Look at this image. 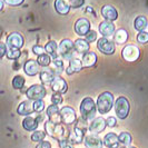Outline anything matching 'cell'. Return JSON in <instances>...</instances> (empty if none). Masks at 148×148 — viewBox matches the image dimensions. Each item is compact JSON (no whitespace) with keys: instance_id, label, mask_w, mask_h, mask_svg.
<instances>
[{"instance_id":"obj_3","label":"cell","mask_w":148,"mask_h":148,"mask_svg":"<svg viewBox=\"0 0 148 148\" xmlns=\"http://www.w3.org/2000/svg\"><path fill=\"white\" fill-rule=\"evenodd\" d=\"M96 110L97 107L92 98L86 97V98L82 99V104H80V114H82V118L84 120L87 121L90 119H94Z\"/></svg>"},{"instance_id":"obj_12","label":"cell","mask_w":148,"mask_h":148,"mask_svg":"<svg viewBox=\"0 0 148 148\" xmlns=\"http://www.w3.org/2000/svg\"><path fill=\"white\" fill-rule=\"evenodd\" d=\"M50 86H51L52 91L57 92V94H64V92H66L67 88H68L66 80L62 79L61 77H57V76H55V78H53L52 82L50 84Z\"/></svg>"},{"instance_id":"obj_31","label":"cell","mask_w":148,"mask_h":148,"mask_svg":"<svg viewBox=\"0 0 148 148\" xmlns=\"http://www.w3.org/2000/svg\"><path fill=\"white\" fill-rule=\"evenodd\" d=\"M132 140H133L132 135L128 133H121L118 136V141L125 147H129V145L132 144Z\"/></svg>"},{"instance_id":"obj_32","label":"cell","mask_w":148,"mask_h":148,"mask_svg":"<svg viewBox=\"0 0 148 148\" xmlns=\"http://www.w3.org/2000/svg\"><path fill=\"white\" fill-rule=\"evenodd\" d=\"M37 62L39 64V66L48 67L51 62V57L49 55H47V53H42V55L38 56Z\"/></svg>"},{"instance_id":"obj_20","label":"cell","mask_w":148,"mask_h":148,"mask_svg":"<svg viewBox=\"0 0 148 148\" xmlns=\"http://www.w3.org/2000/svg\"><path fill=\"white\" fill-rule=\"evenodd\" d=\"M101 15L108 21H114L118 17L117 10L112 7V6H104L103 9H101Z\"/></svg>"},{"instance_id":"obj_42","label":"cell","mask_w":148,"mask_h":148,"mask_svg":"<svg viewBox=\"0 0 148 148\" xmlns=\"http://www.w3.org/2000/svg\"><path fill=\"white\" fill-rule=\"evenodd\" d=\"M32 51H34V53H36L37 56H40V55L45 53V48L42 47V46H39V45H35V46L32 47Z\"/></svg>"},{"instance_id":"obj_26","label":"cell","mask_w":148,"mask_h":148,"mask_svg":"<svg viewBox=\"0 0 148 148\" xmlns=\"http://www.w3.org/2000/svg\"><path fill=\"white\" fill-rule=\"evenodd\" d=\"M75 50L79 53H86L89 51V44L85 39H77L74 42Z\"/></svg>"},{"instance_id":"obj_36","label":"cell","mask_w":148,"mask_h":148,"mask_svg":"<svg viewBox=\"0 0 148 148\" xmlns=\"http://www.w3.org/2000/svg\"><path fill=\"white\" fill-rule=\"evenodd\" d=\"M45 136H46V134L44 132H34L32 135H31V140L32 141H38V143H40V141H44L45 139Z\"/></svg>"},{"instance_id":"obj_29","label":"cell","mask_w":148,"mask_h":148,"mask_svg":"<svg viewBox=\"0 0 148 148\" xmlns=\"http://www.w3.org/2000/svg\"><path fill=\"white\" fill-rule=\"evenodd\" d=\"M40 80H41V82L42 84H45V85H50L52 82V80H53V78H55V75H53V73L52 71H49V70H41L40 71Z\"/></svg>"},{"instance_id":"obj_50","label":"cell","mask_w":148,"mask_h":148,"mask_svg":"<svg viewBox=\"0 0 148 148\" xmlns=\"http://www.w3.org/2000/svg\"><path fill=\"white\" fill-rule=\"evenodd\" d=\"M127 148H129V147H127ZM130 148H136V147H130Z\"/></svg>"},{"instance_id":"obj_22","label":"cell","mask_w":148,"mask_h":148,"mask_svg":"<svg viewBox=\"0 0 148 148\" xmlns=\"http://www.w3.org/2000/svg\"><path fill=\"white\" fill-rule=\"evenodd\" d=\"M96 62H97V55L95 52L88 51V52H86V53H84L82 59V67H86V68L92 67Z\"/></svg>"},{"instance_id":"obj_43","label":"cell","mask_w":148,"mask_h":148,"mask_svg":"<svg viewBox=\"0 0 148 148\" xmlns=\"http://www.w3.org/2000/svg\"><path fill=\"white\" fill-rule=\"evenodd\" d=\"M3 1L9 6H20L21 3H23L25 0H3Z\"/></svg>"},{"instance_id":"obj_6","label":"cell","mask_w":148,"mask_h":148,"mask_svg":"<svg viewBox=\"0 0 148 148\" xmlns=\"http://www.w3.org/2000/svg\"><path fill=\"white\" fill-rule=\"evenodd\" d=\"M60 118H61V123H64L65 125H73L77 116H76V111L73 107H69V106H65L60 109Z\"/></svg>"},{"instance_id":"obj_33","label":"cell","mask_w":148,"mask_h":148,"mask_svg":"<svg viewBox=\"0 0 148 148\" xmlns=\"http://www.w3.org/2000/svg\"><path fill=\"white\" fill-rule=\"evenodd\" d=\"M7 57L8 59H11V60H15V59H18L19 57H20V55H21V52L19 49H17V48H12V47H9L7 48Z\"/></svg>"},{"instance_id":"obj_35","label":"cell","mask_w":148,"mask_h":148,"mask_svg":"<svg viewBox=\"0 0 148 148\" xmlns=\"http://www.w3.org/2000/svg\"><path fill=\"white\" fill-rule=\"evenodd\" d=\"M51 61H52V64L55 65V70H56V73H57V74H60V73L64 70V62H62V60L60 59L59 57H57V58H53Z\"/></svg>"},{"instance_id":"obj_19","label":"cell","mask_w":148,"mask_h":148,"mask_svg":"<svg viewBox=\"0 0 148 148\" xmlns=\"http://www.w3.org/2000/svg\"><path fill=\"white\" fill-rule=\"evenodd\" d=\"M23 69H25V73L28 75V76H36V75L40 71V67H39V64L35 60H28L25 66H23Z\"/></svg>"},{"instance_id":"obj_46","label":"cell","mask_w":148,"mask_h":148,"mask_svg":"<svg viewBox=\"0 0 148 148\" xmlns=\"http://www.w3.org/2000/svg\"><path fill=\"white\" fill-rule=\"evenodd\" d=\"M7 53V46L3 42H0V58H3Z\"/></svg>"},{"instance_id":"obj_49","label":"cell","mask_w":148,"mask_h":148,"mask_svg":"<svg viewBox=\"0 0 148 148\" xmlns=\"http://www.w3.org/2000/svg\"><path fill=\"white\" fill-rule=\"evenodd\" d=\"M3 8V1L2 0H0V10Z\"/></svg>"},{"instance_id":"obj_4","label":"cell","mask_w":148,"mask_h":148,"mask_svg":"<svg viewBox=\"0 0 148 148\" xmlns=\"http://www.w3.org/2000/svg\"><path fill=\"white\" fill-rule=\"evenodd\" d=\"M130 110V104L126 97H119L117 101L115 103V112L117 117L120 119L127 118Z\"/></svg>"},{"instance_id":"obj_10","label":"cell","mask_w":148,"mask_h":148,"mask_svg":"<svg viewBox=\"0 0 148 148\" xmlns=\"http://www.w3.org/2000/svg\"><path fill=\"white\" fill-rule=\"evenodd\" d=\"M85 135H86V130L79 128L78 126H75L74 129H73L71 132H69L67 140L69 141L70 144L78 145V144H82V143L84 138H85Z\"/></svg>"},{"instance_id":"obj_28","label":"cell","mask_w":148,"mask_h":148,"mask_svg":"<svg viewBox=\"0 0 148 148\" xmlns=\"http://www.w3.org/2000/svg\"><path fill=\"white\" fill-rule=\"evenodd\" d=\"M118 136L114 133H109L107 134L104 137V140H103V145H105L106 147H111L116 144H118Z\"/></svg>"},{"instance_id":"obj_21","label":"cell","mask_w":148,"mask_h":148,"mask_svg":"<svg viewBox=\"0 0 148 148\" xmlns=\"http://www.w3.org/2000/svg\"><path fill=\"white\" fill-rule=\"evenodd\" d=\"M82 60L77 59V58H71L69 60V66L66 69L67 75H73L75 73H79L82 70Z\"/></svg>"},{"instance_id":"obj_40","label":"cell","mask_w":148,"mask_h":148,"mask_svg":"<svg viewBox=\"0 0 148 148\" xmlns=\"http://www.w3.org/2000/svg\"><path fill=\"white\" fill-rule=\"evenodd\" d=\"M86 37V41L87 42H92V41H95L97 39V34H96V31H94V30H89L88 31V34L85 36Z\"/></svg>"},{"instance_id":"obj_7","label":"cell","mask_w":148,"mask_h":148,"mask_svg":"<svg viewBox=\"0 0 148 148\" xmlns=\"http://www.w3.org/2000/svg\"><path fill=\"white\" fill-rule=\"evenodd\" d=\"M26 95L30 100H41L46 96V89L41 85H32L27 89Z\"/></svg>"},{"instance_id":"obj_18","label":"cell","mask_w":148,"mask_h":148,"mask_svg":"<svg viewBox=\"0 0 148 148\" xmlns=\"http://www.w3.org/2000/svg\"><path fill=\"white\" fill-rule=\"evenodd\" d=\"M32 111H34V103L30 100L22 101L17 109V112L21 116H29L30 114H32Z\"/></svg>"},{"instance_id":"obj_5","label":"cell","mask_w":148,"mask_h":148,"mask_svg":"<svg viewBox=\"0 0 148 148\" xmlns=\"http://www.w3.org/2000/svg\"><path fill=\"white\" fill-rule=\"evenodd\" d=\"M74 52H75V47L74 42L69 39H64L59 45V53L61 55L62 58L70 60L74 58Z\"/></svg>"},{"instance_id":"obj_38","label":"cell","mask_w":148,"mask_h":148,"mask_svg":"<svg viewBox=\"0 0 148 148\" xmlns=\"http://www.w3.org/2000/svg\"><path fill=\"white\" fill-rule=\"evenodd\" d=\"M66 1L70 8H80L85 3V0H66Z\"/></svg>"},{"instance_id":"obj_34","label":"cell","mask_w":148,"mask_h":148,"mask_svg":"<svg viewBox=\"0 0 148 148\" xmlns=\"http://www.w3.org/2000/svg\"><path fill=\"white\" fill-rule=\"evenodd\" d=\"M25 85V78L22 76H16L12 79V86L15 89H21Z\"/></svg>"},{"instance_id":"obj_30","label":"cell","mask_w":148,"mask_h":148,"mask_svg":"<svg viewBox=\"0 0 148 148\" xmlns=\"http://www.w3.org/2000/svg\"><path fill=\"white\" fill-rule=\"evenodd\" d=\"M148 26L147 18L144 16H139L135 19V29L138 31H144V29Z\"/></svg>"},{"instance_id":"obj_2","label":"cell","mask_w":148,"mask_h":148,"mask_svg":"<svg viewBox=\"0 0 148 148\" xmlns=\"http://www.w3.org/2000/svg\"><path fill=\"white\" fill-rule=\"evenodd\" d=\"M114 105V95L109 91H104L103 94H100L97 99V110L99 114L105 115L107 112H109L112 108Z\"/></svg>"},{"instance_id":"obj_27","label":"cell","mask_w":148,"mask_h":148,"mask_svg":"<svg viewBox=\"0 0 148 148\" xmlns=\"http://www.w3.org/2000/svg\"><path fill=\"white\" fill-rule=\"evenodd\" d=\"M128 39V34L125 29H118L115 32V36H114V41L118 45L125 44Z\"/></svg>"},{"instance_id":"obj_44","label":"cell","mask_w":148,"mask_h":148,"mask_svg":"<svg viewBox=\"0 0 148 148\" xmlns=\"http://www.w3.org/2000/svg\"><path fill=\"white\" fill-rule=\"evenodd\" d=\"M116 118L115 117H109V118L106 119V126L110 127V128H112V127L116 126Z\"/></svg>"},{"instance_id":"obj_48","label":"cell","mask_w":148,"mask_h":148,"mask_svg":"<svg viewBox=\"0 0 148 148\" xmlns=\"http://www.w3.org/2000/svg\"><path fill=\"white\" fill-rule=\"evenodd\" d=\"M108 148H127V147H125L124 145H121L120 143H118V144H116V145H114V146H111V147H108Z\"/></svg>"},{"instance_id":"obj_47","label":"cell","mask_w":148,"mask_h":148,"mask_svg":"<svg viewBox=\"0 0 148 148\" xmlns=\"http://www.w3.org/2000/svg\"><path fill=\"white\" fill-rule=\"evenodd\" d=\"M36 148H51V144L49 141H40Z\"/></svg>"},{"instance_id":"obj_37","label":"cell","mask_w":148,"mask_h":148,"mask_svg":"<svg viewBox=\"0 0 148 148\" xmlns=\"http://www.w3.org/2000/svg\"><path fill=\"white\" fill-rule=\"evenodd\" d=\"M44 109H45V103L42 101V99L41 100H35V103H34V111L40 114V112H42Z\"/></svg>"},{"instance_id":"obj_39","label":"cell","mask_w":148,"mask_h":148,"mask_svg":"<svg viewBox=\"0 0 148 148\" xmlns=\"http://www.w3.org/2000/svg\"><path fill=\"white\" fill-rule=\"evenodd\" d=\"M137 40L140 44H147L148 42V32L147 31H140L137 36Z\"/></svg>"},{"instance_id":"obj_13","label":"cell","mask_w":148,"mask_h":148,"mask_svg":"<svg viewBox=\"0 0 148 148\" xmlns=\"http://www.w3.org/2000/svg\"><path fill=\"white\" fill-rule=\"evenodd\" d=\"M23 42H25L23 41V37L20 34H18V32H12L7 38V45L9 47H12V48L20 49L23 46Z\"/></svg>"},{"instance_id":"obj_16","label":"cell","mask_w":148,"mask_h":148,"mask_svg":"<svg viewBox=\"0 0 148 148\" xmlns=\"http://www.w3.org/2000/svg\"><path fill=\"white\" fill-rule=\"evenodd\" d=\"M59 108L57 105H50L47 108V116L49 117V121L53 124H61V118H60Z\"/></svg>"},{"instance_id":"obj_11","label":"cell","mask_w":148,"mask_h":148,"mask_svg":"<svg viewBox=\"0 0 148 148\" xmlns=\"http://www.w3.org/2000/svg\"><path fill=\"white\" fill-rule=\"evenodd\" d=\"M90 30V22L86 18H80L75 23V31L79 36H86Z\"/></svg>"},{"instance_id":"obj_25","label":"cell","mask_w":148,"mask_h":148,"mask_svg":"<svg viewBox=\"0 0 148 148\" xmlns=\"http://www.w3.org/2000/svg\"><path fill=\"white\" fill-rule=\"evenodd\" d=\"M22 127L23 129H26L27 132H32V130H36L38 127V121L36 118L34 117H26L22 121Z\"/></svg>"},{"instance_id":"obj_23","label":"cell","mask_w":148,"mask_h":148,"mask_svg":"<svg viewBox=\"0 0 148 148\" xmlns=\"http://www.w3.org/2000/svg\"><path fill=\"white\" fill-rule=\"evenodd\" d=\"M45 51L47 52V55H49L51 57V59L57 58L58 57V45L56 41L50 40L49 42H47V45L45 46Z\"/></svg>"},{"instance_id":"obj_14","label":"cell","mask_w":148,"mask_h":148,"mask_svg":"<svg viewBox=\"0 0 148 148\" xmlns=\"http://www.w3.org/2000/svg\"><path fill=\"white\" fill-rule=\"evenodd\" d=\"M106 128V120L101 117H97V118H94L91 124L89 125V130L92 134H100L103 130H105Z\"/></svg>"},{"instance_id":"obj_17","label":"cell","mask_w":148,"mask_h":148,"mask_svg":"<svg viewBox=\"0 0 148 148\" xmlns=\"http://www.w3.org/2000/svg\"><path fill=\"white\" fill-rule=\"evenodd\" d=\"M99 32L104 36V37H110L114 35L115 32V26L112 21H108V20H105L99 25Z\"/></svg>"},{"instance_id":"obj_9","label":"cell","mask_w":148,"mask_h":148,"mask_svg":"<svg viewBox=\"0 0 148 148\" xmlns=\"http://www.w3.org/2000/svg\"><path fill=\"white\" fill-rule=\"evenodd\" d=\"M97 48L99 51L105 53V55H112L115 52V44L114 41L109 40L108 38L103 37L100 38L97 42Z\"/></svg>"},{"instance_id":"obj_15","label":"cell","mask_w":148,"mask_h":148,"mask_svg":"<svg viewBox=\"0 0 148 148\" xmlns=\"http://www.w3.org/2000/svg\"><path fill=\"white\" fill-rule=\"evenodd\" d=\"M84 141L86 148H103V140L95 134L85 136Z\"/></svg>"},{"instance_id":"obj_45","label":"cell","mask_w":148,"mask_h":148,"mask_svg":"<svg viewBox=\"0 0 148 148\" xmlns=\"http://www.w3.org/2000/svg\"><path fill=\"white\" fill-rule=\"evenodd\" d=\"M59 147L60 148H74L71 146V144L67 139H62V140H59Z\"/></svg>"},{"instance_id":"obj_41","label":"cell","mask_w":148,"mask_h":148,"mask_svg":"<svg viewBox=\"0 0 148 148\" xmlns=\"http://www.w3.org/2000/svg\"><path fill=\"white\" fill-rule=\"evenodd\" d=\"M51 103H52V105H57V106L59 104H61V103H62V97H61V95L55 92L51 96Z\"/></svg>"},{"instance_id":"obj_1","label":"cell","mask_w":148,"mask_h":148,"mask_svg":"<svg viewBox=\"0 0 148 148\" xmlns=\"http://www.w3.org/2000/svg\"><path fill=\"white\" fill-rule=\"evenodd\" d=\"M45 130L50 137H52L53 139H57L58 141L67 139L69 135V130H67L65 126H62L61 124H53L51 121H46Z\"/></svg>"},{"instance_id":"obj_8","label":"cell","mask_w":148,"mask_h":148,"mask_svg":"<svg viewBox=\"0 0 148 148\" xmlns=\"http://www.w3.org/2000/svg\"><path fill=\"white\" fill-rule=\"evenodd\" d=\"M140 51L135 45H127L126 47L123 49V57L126 61L133 62L139 58Z\"/></svg>"},{"instance_id":"obj_24","label":"cell","mask_w":148,"mask_h":148,"mask_svg":"<svg viewBox=\"0 0 148 148\" xmlns=\"http://www.w3.org/2000/svg\"><path fill=\"white\" fill-rule=\"evenodd\" d=\"M55 8H56V11L60 15H68L70 11V6L67 3L66 0H56Z\"/></svg>"}]
</instances>
